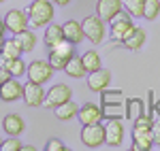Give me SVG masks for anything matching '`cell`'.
<instances>
[{
    "label": "cell",
    "instance_id": "obj_8",
    "mask_svg": "<svg viewBox=\"0 0 160 151\" xmlns=\"http://www.w3.org/2000/svg\"><path fill=\"white\" fill-rule=\"evenodd\" d=\"M132 149L135 151H149L154 147V134L152 128H143V126H135L132 128Z\"/></svg>",
    "mask_w": 160,
    "mask_h": 151
},
{
    "label": "cell",
    "instance_id": "obj_27",
    "mask_svg": "<svg viewBox=\"0 0 160 151\" xmlns=\"http://www.w3.org/2000/svg\"><path fill=\"white\" fill-rule=\"evenodd\" d=\"M124 7L130 17H143V7H145V0H124Z\"/></svg>",
    "mask_w": 160,
    "mask_h": 151
},
{
    "label": "cell",
    "instance_id": "obj_21",
    "mask_svg": "<svg viewBox=\"0 0 160 151\" xmlns=\"http://www.w3.org/2000/svg\"><path fill=\"white\" fill-rule=\"evenodd\" d=\"M15 40L19 43L22 51H24V53H28V51H32V49H34V45H37V34H34V32H30V30L26 28L24 32L15 34Z\"/></svg>",
    "mask_w": 160,
    "mask_h": 151
},
{
    "label": "cell",
    "instance_id": "obj_9",
    "mask_svg": "<svg viewBox=\"0 0 160 151\" xmlns=\"http://www.w3.org/2000/svg\"><path fill=\"white\" fill-rule=\"evenodd\" d=\"M28 13L19 11V9H13V11L7 13V17H4V26H7V30L13 32V34H19V32H24L26 28H28Z\"/></svg>",
    "mask_w": 160,
    "mask_h": 151
},
{
    "label": "cell",
    "instance_id": "obj_32",
    "mask_svg": "<svg viewBox=\"0 0 160 151\" xmlns=\"http://www.w3.org/2000/svg\"><path fill=\"white\" fill-rule=\"evenodd\" d=\"M64 149H66V145H64L62 140H58V139L47 140V145H45V151H64Z\"/></svg>",
    "mask_w": 160,
    "mask_h": 151
},
{
    "label": "cell",
    "instance_id": "obj_33",
    "mask_svg": "<svg viewBox=\"0 0 160 151\" xmlns=\"http://www.w3.org/2000/svg\"><path fill=\"white\" fill-rule=\"evenodd\" d=\"M152 134H154V145H160V119L152 124Z\"/></svg>",
    "mask_w": 160,
    "mask_h": 151
},
{
    "label": "cell",
    "instance_id": "obj_10",
    "mask_svg": "<svg viewBox=\"0 0 160 151\" xmlns=\"http://www.w3.org/2000/svg\"><path fill=\"white\" fill-rule=\"evenodd\" d=\"M77 117H79V121H81L83 126H88V124H98V121L105 119V115H102V106L94 104V102H86L83 106H79Z\"/></svg>",
    "mask_w": 160,
    "mask_h": 151
},
{
    "label": "cell",
    "instance_id": "obj_18",
    "mask_svg": "<svg viewBox=\"0 0 160 151\" xmlns=\"http://www.w3.org/2000/svg\"><path fill=\"white\" fill-rule=\"evenodd\" d=\"M64 73H66L68 77H73V79H81V77H86L88 70H86V66H83L81 55H77V53H75L73 58L66 62V66H64Z\"/></svg>",
    "mask_w": 160,
    "mask_h": 151
},
{
    "label": "cell",
    "instance_id": "obj_41",
    "mask_svg": "<svg viewBox=\"0 0 160 151\" xmlns=\"http://www.w3.org/2000/svg\"><path fill=\"white\" fill-rule=\"evenodd\" d=\"M0 2H4V0H0Z\"/></svg>",
    "mask_w": 160,
    "mask_h": 151
},
{
    "label": "cell",
    "instance_id": "obj_23",
    "mask_svg": "<svg viewBox=\"0 0 160 151\" xmlns=\"http://www.w3.org/2000/svg\"><path fill=\"white\" fill-rule=\"evenodd\" d=\"M143 106H145V104H143L141 98H128V100H126V117L135 121L137 117L143 115Z\"/></svg>",
    "mask_w": 160,
    "mask_h": 151
},
{
    "label": "cell",
    "instance_id": "obj_13",
    "mask_svg": "<svg viewBox=\"0 0 160 151\" xmlns=\"http://www.w3.org/2000/svg\"><path fill=\"white\" fill-rule=\"evenodd\" d=\"M24 100L28 106H41L45 102V89H43V85L28 81L24 85Z\"/></svg>",
    "mask_w": 160,
    "mask_h": 151
},
{
    "label": "cell",
    "instance_id": "obj_14",
    "mask_svg": "<svg viewBox=\"0 0 160 151\" xmlns=\"http://www.w3.org/2000/svg\"><path fill=\"white\" fill-rule=\"evenodd\" d=\"M111 83V73L105 68H98L94 73H88V87L92 92H105Z\"/></svg>",
    "mask_w": 160,
    "mask_h": 151
},
{
    "label": "cell",
    "instance_id": "obj_40",
    "mask_svg": "<svg viewBox=\"0 0 160 151\" xmlns=\"http://www.w3.org/2000/svg\"><path fill=\"white\" fill-rule=\"evenodd\" d=\"M156 111H160V102H158V104H156Z\"/></svg>",
    "mask_w": 160,
    "mask_h": 151
},
{
    "label": "cell",
    "instance_id": "obj_3",
    "mask_svg": "<svg viewBox=\"0 0 160 151\" xmlns=\"http://www.w3.org/2000/svg\"><path fill=\"white\" fill-rule=\"evenodd\" d=\"M81 143L88 149H98L105 145V124H88L81 130Z\"/></svg>",
    "mask_w": 160,
    "mask_h": 151
},
{
    "label": "cell",
    "instance_id": "obj_6",
    "mask_svg": "<svg viewBox=\"0 0 160 151\" xmlns=\"http://www.w3.org/2000/svg\"><path fill=\"white\" fill-rule=\"evenodd\" d=\"M124 140V124L120 117H111L105 124V145L109 147H118Z\"/></svg>",
    "mask_w": 160,
    "mask_h": 151
},
{
    "label": "cell",
    "instance_id": "obj_30",
    "mask_svg": "<svg viewBox=\"0 0 160 151\" xmlns=\"http://www.w3.org/2000/svg\"><path fill=\"white\" fill-rule=\"evenodd\" d=\"M102 94V104H115V102H124L122 89H113V92H100Z\"/></svg>",
    "mask_w": 160,
    "mask_h": 151
},
{
    "label": "cell",
    "instance_id": "obj_34",
    "mask_svg": "<svg viewBox=\"0 0 160 151\" xmlns=\"http://www.w3.org/2000/svg\"><path fill=\"white\" fill-rule=\"evenodd\" d=\"M9 79H11V73H9V70L0 64V85H2V83H7Z\"/></svg>",
    "mask_w": 160,
    "mask_h": 151
},
{
    "label": "cell",
    "instance_id": "obj_4",
    "mask_svg": "<svg viewBox=\"0 0 160 151\" xmlns=\"http://www.w3.org/2000/svg\"><path fill=\"white\" fill-rule=\"evenodd\" d=\"M73 100V89L68 87L66 83H56L53 87L45 94V106L47 109H56V106H60V104H64V102Z\"/></svg>",
    "mask_w": 160,
    "mask_h": 151
},
{
    "label": "cell",
    "instance_id": "obj_7",
    "mask_svg": "<svg viewBox=\"0 0 160 151\" xmlns=\"http://www.w3.org/2000/svg\"><path fill=\"white\" fill-rule=\"evenodd\" d=\"M111 24V36L115 38V40H122L132 28H135V24H132V17L128 15V11L124 13V11H120L113 19L109 21Z\"/></svg>",
    "mask_w": 160,
    "mask_h": 151
},
{
    "label": "cell",
    "instance_id": "obj_12",
    "mask_svg": "<svg viewBox=\"0 0 160 151\" xmlns=\"http://www.w3.org/2000/svg\"><path fill=\"white\" fill-rule=\"evenodd\" d=\"M19 98H24V85H22L15 77H11L7 83L0 85V100L15 102V100H19Z\"/></svg>",
    "mask_w": 160,
    "mask_h": 151
},
{
    "label": "cell",
    "instance_id": "obj_28",
    "mask_svg": "<svg viewBox=\"0 0 160 151\" xmlns=\"http://www.w3.org/2000/svg\"><path fill=\"white\" fill-rule=\"evenodd\" d=\"M160 15V0H145V7H143V17L154 21Z\"/></svg>",
    "mask_w": 160,
    "mask_h": 151
},
{
    "label": "cell",
    "instance_id": "obj_29",
    "mask_svg": "<svg viewBox=\"0 0 160 151\" xmlns=\"http://www.w3.org/2000/svg\"><path fill=\"white\" fill-rule=\"evenodd\" d=\"M68 60H71V58H64L62 53L49 49V60H47V62L53 66V70H64V66H66V62H68Z\"/></svg>",
    "mask_w": 160,
    "mask_h": 151
},
{
    "label": "cell",
    "instance_id": "obj_38",
    "mask_svg": "<svg viewBox=\"0 0 160 151\" xmlns=\"http://www.w3.org/2000/svg\"><path fill=\"white\" fill-rule=\"evenodd\" d=\"M2 47H4V38L0 36V53H2Z\"/></svg>",
    "mask_w": 160,
    "mask_h": 151
},
{
    "label": "cell",
    "instance_id": "obj_22",
    "mask_svg": "<svg viewBox=\"0 0 160 151\" xmlns=\"http://www.w3.org/2000/svg\"><path fill=\"white\" fill-rule=\"evenodd\" d=\"M24 51L19 47V43L15 40V38H7L4 40V47H2V60H15V58H19Z\"/></svg>",
    "mask_w": 160,
    "mask_h": 151
},
{
    "label": "cell",
    "instance_id": "obj_2",
    "mask_svg": "<svg viewBox=\"0 0 160 151\" xmlns=\"http://www.w3.org/2000/svg\"><path fill=\"white\" fill-rule=\"evenodd\" d=\"M81 26H83V36H86V40H90L92 45L102 43V38H105V21L100 19L98 15L86 17L81 21Z\"/></svg>",
    "mask_w": 160,
    "mask_h": 151
},
{
    "label": "cell",
    "instance_id": "obj_26",
    "mask_svg": "<svg viewBox=\"0 0 160 151\" xmlns=\"http://www.w3.org/2000/svg\"><path fill=\"white\" fill-rule=\"evenodd\" d=\"M2 66L11 73V77H22L26 73V68H28L22 58H15V60H2Z\"/></svg>",
    "mask_w": 160,
    "mask_h": 151
},
{
    "label": "cell",
    "instance_id": "obj_17",
    "mask_svg": "<svg viewBox=\"0 0 160 151\" xmlns=\"http://www.w3.org/2000/svg\"><path fill=\"white\" fill-rule=\"evenodd\" d=\"M62 30H64V38L71 40L73 45H79L81 40H86V36H83V26L79 24V21H75V19H68L66 24L62 26Z\"/></svg>",
    "mask_w": 160,
    "mask_h": 151
},
{
    "label": "cell",
    "instance_id": "obj_36",
    "mask_svg": "<svg viewBox=\"0 0 160 151\" xmlns=\"http://www.w3.org/2000/svg\"><path fill=\"white\" fill-rule=\"evenodd\" d=\"M4 30H7V26H4V19H0V36H4Z\"/></svg>",
    "mask_w": 160,
    "mask_h": 151
},
{
    "label": "cell",
    "instance_id": "obj_31",
    "mask_svg": "<svg viewBox=\"0 0 160 151\" xmlns=\"http://www.w3.org/2000/svg\"><path fill=\"white\" fill-rule=\"evenodd\" d=\"M22 140L17 139V136H11L9 140H4L2 143V151H22Z\"/></svg>",
    "mask_w": 160,
    "mask_h": 151
},
{
    "label": "cell",
    "instance_id": "obj_24",
    "mask_svg": "<svg viewBox=\"0 0 160 151\" xmlns=\"http://www.w3.org/2000/svg\"><path fill=\"white\" fill-rule=\"evenodd\" d=\"M102 115H105V119H111V117H120V119H124V117H126V104H124V102L102 104Z\"/></svg>",
    "mask_w": 160,
    "mask_h": 151
},
{
    "label": "cell",
    "instance_id": "obj_1",
    "mask_svg": "<svg viewBox=\"0 0 160 151\" xmlns=\"http://www.w3.org/2000/svg\"><path fill=\"white\" fill-rule=\"evenodd\" d=\"M28 21L34 28L47 26L53 21V2L51 0H32L28 7Z\"/></svg>",
    "mask_w": 160,
    "mask_h": 151
},
{
    "label": "cell",
    "instance_id": "obj_15",
    "mask_svg": "<svg viewBox=\"0 0 160 151\" xmlns=\"http://www.w3.org/2000/svg\"><path fill=\"white\" fill-rule=\"evenodd\" d=\"M145 38H148L145 30H143V28H137V26H135V28H132V30H130V32H128V34H126V36L120 40V43H122L126 49L137 51V49H141V47H143Z\"/></svg>",
    "mask_w": 160,
    "mask_h": 151
},
{
    "label": "cell",
    "instance_id": "obj_11",
    "mask_svg": "<svg viewBox=\"0 0 160 151\" xmlns=\"http://www.w3.org/2000/svg\"><path fill=\"white\" fill-rule=\"evenodd\" d=\"M120 11H124L122 0H98L96 2V15L102 21H111Z\"/></svg>",
    "mask_w": 160,
    "mask_h": 151
},
{
    "label": "cell",
    "instance_id": "obj_25",
    "mask_svg": "<svg viewBox=\"0 0 160 151\" xmlns=\"http://www.w3.org/2000/svg\"><path fill=\"white\" fill-rule=\"evenodd\" d=\"M81 60H83V66H86L88 73H94V70H98V68H100V55H98V51H94V49L86 51V53L81 55Z\"/></svg>",
    "mask_w": 160,
    "mask_h": 151
},
{
    "label": "cell",
    "instance_id": "obj_19",
    "mask_svg": "<svg viewBox=\"0 0 160 151\" xmlns=\"http://www.w3.org/2000/svg\"><path fill=\"white\" fill-rule=\"evenodd\" d=\"M62 40H64V30H62V26L47 24V30H45V45L51 49V47H56Z\"/></svg>",
    "mask_w": 160,
    "mask_h": 151
},
{
    "label": "cell",
    "instance_id": "obj_5",
    "mask_svg": "<svg viewBox=\"0 0 160 151\" xmlns=\"http://www.w3.org/2000/svg\"><path fill=\"white\" fill-rule=\"evenodd\" d=\"M26 75H28V81H32V83H47L53 75V66L49 62H43V60H37V62L28 64V68H26Z\"/></svg>",
    "mask_w": 160,
    "mask_h": 151
},
{
    "label": "cell",
    "instance_id": "obj_16",
    "mask_svg": "<svg viewBox=\"0 0 160 151\" xmlns=\"http://www.w3.org/2000/svg\"><path fill=\"white\" fill-rule=\"evenodd\" d=\"M2 130H4L9 136H19V134L26 130V121L17 113H9L4 119H2Z\"/></svg>",
    "mask_w": 160,
    "mask_h": 151
},
{
    "label": "cell",
    "instance_id": "obj_39",
    "mask_svg": "<svg viewBox=\"0 0 160 151\" xmlns=\"http://www.w3.org/2000/svg\"><path fill=\"white\" fill-rule=\"evenodd\" d=\"M2 143H4V140H2V136H0V149H2Z\"/></svg>",
    "mask_w": 160,
    "mask_h": 151
},
{
    "label": "cell",
    "instance_id": "obj_37",
    "mask_svg": "<svg viewBox=\"0 0 160 151\" xmlns=\"http://www.w3.org/2000/svg\"><path fill=\"white\" fill-rule=\"evenodd\" d=\"M22 149H24V151H37V147H34V145H24Z\"/></svg>",
    "mask_w": 160,
    "mask_h": 151
},
{
    "label": "cell",
    "instance_id": "obj_35",
    "mask_svg": "<svg viewBox=\"0 0 160 151\" xmlns=\"http://www.w3.org/2000/svg\"><path fill=\"white\" fill-rule=\"evenodd\" d=\"M73 0H53V4H58V7H66V4H71Z\"/></svg>",
    "mask_w": 160,
    "mask_h": 151
},
{
    "label": "cell",
    "instance_id": "obj_20",
    "mask_svg": "<svg viewBox=\"0 0 160 151\" xmlns=\"http://www.w3.org/2000/svg\"><path fill=\"white\" fill-rule=\"evenodd\" d=\"M53 113H56L58 119L68 121V119H73L75 115L79 113V104H75L73 100H68V102H64V104H60V106H56V109H53Z\"/></svg>",
    "mask_w": 160,
    "mask_h": 151
}]
</instances>
